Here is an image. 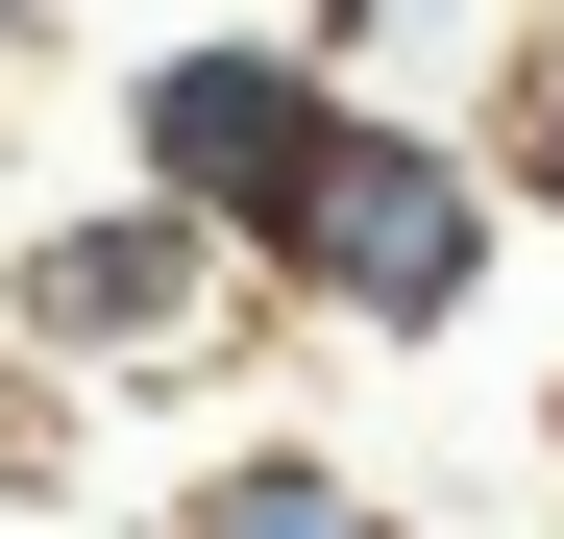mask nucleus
I'll return each mask as SVG.
<instances>
[{
    "label": "nucleus",
    "mask_w": 564,
    "mask_h": 539,
    "mask_svg": "<svg viewBox=\"0 0 564 539\" xmlns=\"http://www.w3.org/2000/svg\"><path fill=\"white\" fill-rule=\"evenodd\" d=\"M491 172H466L442 123H393V99H344L319 147H295V197H270L246 221V270H270V295H295V319H368V343H442L466 295H491Z\"/></svg>",
    "instance_id": "nucleus-1"
},
{
    "label": "nucleus",
    "mask_w": 564,
    "mask_h": 539,
    "mask_svg": "<svg viewBox=\"0 0 564 539\" xmlns=\"http://www.w3.org/2000/svg\"><path fill=\"white\" fill-rule=\"evenodd\" d=\"M221 319H246V245L172 221V197H99V221L0 245V343H25V369H197Z\"/></svg>",
    "instance_id": "nucleus-2"
},
{
    "label": "nucleus",
    "mask_w": 564,
    "mask_h": 539,
    "mask_svg": "<svg viewBox=\"0 0 564 539\" xmlns=\"http://www.w3.org/2000/svg\"><path fill=\"white\" fill-rule=\"evenodd\" d=\"M344 123V74L319 50H270V25H197V50H148L123 74V197H172V221H270V197H295V147Z\"/></svg>",
    "instance_id": "nucleus-3"
},
{
    "label": "nucleus",
    "mask_w": 564,
    "mask_h": 539,
    "mask_svg": "<svg viewBox=\"0 0 564 539\" xmlns=\"http://www.w3.org/2000/svg\"><path fill=\"white\" fill-rule=\"evenodd\" d=\"M172 539H417L368 466H319V441H221L197 491H172Z\"/></svg>",
    "instance_id": "nucleus-4"
},
{
    "label": "nucleus",
    "mask_w": 564,
    "mask_h": 539,
    "mask_svg": "<svg viewBox=\"0 0 564 539\" xmlns=\"http://www.w3.org/2000/svg\"><path fill=\"white\" fill-rule=\"evenodd\" d=\"M466 172H491V197H564V50L516 74V147H466Z\"/></svg>",
    "instance_id": "nucleus-5"
},
{
    "label": "nucleus",
    "mask_w": 564,
    "mask_h": 539,
    "mask_svg": "<svg viewBox=\"0 0 564 539\" xmlns=\"http://www.w3.org/2000/svg\"><path fill=\"white\" fill-rule=\"evenodd\" d=\"M0 491H50V369L0 343Z\"/></svg>",
    "instance_id": "nucleus-6"
},
{
    "label": "nucleus",
    "mask_w": 564,
    "mask_h": 539,
    "mask_svg": "<svg viewBox=\"0 0 564 539\" xmlns=\"http://www.w3.org/2000/svg\"><path fill=\"white\" fill-rule=\"evenodd\" d=\"M0 74H25V0H0Z\"/></svg>",
    "instance_id": "nucleus-7"
}]
</instances>
